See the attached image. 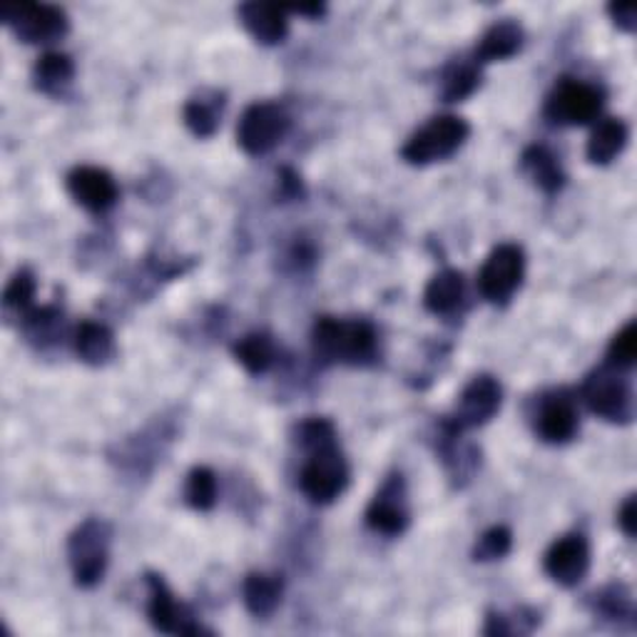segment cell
<instances>
[{"label": "cell", "instance_id": "obj_30", "mask_svg": "<svg viewBox=\"0 0 637 637\" xmlns=\"http://www.w3.org/2000/svg\"><path fill=\"white\" fill-rule=\"evenodd\" d=\"M510 545H514V535H510V531L506 526L491 528V531L483 533L479 538V543H475L473 561L488 563V561L506 558V555L510 553Z\"/></svg>", "mask_w": 637, "mask_h": 637}, {"label": "cell", "instance_id": "obj_2", "mask_svg": "<svg viewBox=\"0 0 637 637\" xmlns=\"http://www.w3.org/2000/svg\"><path fill=\"white\" fill-rule=\"evenodd\" d=\"M113 528L101 518H87L68 541V558L80 588H93L103 580L110 561Z\"/></svg>", "mask_w": 637, "mask_h": 637}, {"label": "cell", "instance_id": "obj_12", "mask_svg": "<svg viewBox=\"0 0 637 637\" xmlns=\"http://www.w3.org/2000/svg\"><path fill=\"white\" fill-rule=\"evenodd\" d=\"M150 588V605L148 615L150 623L155 625V630L167 635H202L204 630L194 623V617L185 605H179L175 595L169 593L165 580L160 576H148Z\"/></svg>", "mask_w": 637, "mask_h": 637}, {"label": "cell", "instance_id": "obj_11", "mask_svg": "<svg viewBox=\"0 0 637 637\" xmlns=\"http://www.w3.org/2000/svg\"><path fill=\"white\" fill-rule=\"evenodd\" d=\"M409 493L401 473H393L376 493L369 510H366V523L371 531L381 535H401L409 528Z\"/></svg>", "mask_w": 637, "mask_h": 637}, {"label": "cell", "instance_id": "obj_34", "mask_svg": "<svg viewBox=\"0 0 637 637\" xmlns=\"http://www.w3.org/2000/svg\"><path fill=\"white\" fill-rule=\"evenodd\" d=\"M617 523H621L623 533L627 538H635V528H637V504H635V496H630L623 504L621 514H617Z\"/></svg>", "mask_w": 637, "mask_h": 637}, {"label": "cell", "instance_id": "obj_3", "mask_svg": "<svg viewBox=\"0 0 637 637\" xmlns=\"http://www.w3.org/2000/svg\"><path fill=\"white\" fill-rule=\"evenodd\" d=\"M469 122L456 118V115H444V118H434L426 128H421L414 138H411L401 150V157L409 165H430L441 163V160L451 157L459 152L465 140H469Z\"/></svg>", "mask_w": 637, "mask_h": 637}, {"label": "cell", "instance_id": "obj_24", "mask_svg": "<svg viewBox=\"0 0 637 637\" xmlns=\"http://www.w3.org/2000/svg\"><path fill=\"white\" fill-rule=\"evenodd\" d=\"M627 145V125L623 120H603L588 140V160L593 165H610Z\"/></svg>", "mask_w": 637, "mask_h": 637}, {"label": "cell", "instance_id": "obj_21", "mask_svg": "<svg viewBox=\"0 0 637 637\" xmlns=\"http://www.w3.org/2000/svg\"><path fill=\"white\" fill-rule=\"evenodd\" d=\"M224 95L217 90H204L185 105V125L197 138H212L220 128Z\"/></svg>", "mask_w": 637, "mask_h": 637}, {"label": "cell", "instance_id": "obj_25", "mask_svg": "<svg viewBox=\"0 0 637 637\" xmlns=\"http://www.w3.org/2000/svg\"><path fill=\"white\" fill-rule=\"evenodd\" d=\"M481 85V68L479 62L456 60L444 70L441 78V95L446 103H461L473 95Z\"/></svg>", "mask_w": 637, "mask_h": 637}, {"label": "cell", "instance_id": "obj_20", "mask_svg": "<svg viewBox=\"0 0 637 637\" xmlns=\"http://www.w3.org/2000/svg\"><path fill=\"white\" fill-rule=\"evenodd\" d=\"M520 169H523V175L545 194H555L563 190L565 175L558 165V160H555L551 152L541 145L528 148L523 155H520Z\"/></svg>", "mask_w": 637, "mask_h": 637}, {"label": "cell", "instance_id": "obj_36", "mask_svg": "<svg viewBox=\"0 0 637 637\" xmlns=\"http://www.w3.org/2000/svg\"><path fill=\"white\" fill-rule=\"evenodd\" d=\"M294 13H299V15H311V17H319V15H325L327 8L325 5H297V8H292Z\"/></svg>", "mask_w": 637, "mask_h": 637}, {"label": "cell", "instance_id": "obj_18", "mask_svg": "<svg viewBox=\"0 0 637 637\" xmlns=\"http://www.w3.org/2000/svg\"><path fill=\"white\" fill-rule=\"evenodd\" d=\"M523 45V28L516 21H498L483 33L475 48V62H493L514 58Z\"/></svg>", "mask_w": 637, "mask_h": 637}, {"label": "cell", "instance_id": "obj_1", "mask_svg": "<svg viewBox=\"0 0 637 637\" xmlns=\"http://www.w3.org/2000/svg\"><path fill=\"white\" fill-rule=\"evenodd\" d=\"M311 344L325 364H369L376 356V331L364 319L321 317L314 325Z\"/></svg>", "mask_w": 637, "mask_h": 637}, {"label": "cell", "instance_id": "obj_29", "mask_svg": "<svg viewBox=\"0 0 637 637\" xmlns=\"http://www.w3.org/2000/svg\"><path fill=\"white\" fill-rule=\"evenodd\" d=\"M33 297H35V276L31 269H21V272H15L13 280L5 286L3 307L8 311L28 314Z\"/></svg>", "mask_w": 637, "mask_h": 637}, {"label": "cell", "instance_id": "obj_15", "mask_svg": "<svg viewBox=\"0 0 637 637\" xmlns=\"http://www.w3.org/2000/svg\"><path fill=\"white\" fill-rule=\"evenodd\" d=\"M535 430L548 444H568L578 434L576 403L565 393H553L541 401L535 418Z\"/></svg>", "mask_w": 637, "mask_h": 637}, {"label": "cell", "instance_id": "obj_6", "mask_svg": "<svg viewBox=\"0 0 637 637\" xmlns=\"http://www.w3.org/2000/svg\"><path fill=\"white\" fill-rule=\"evenodd\" d=\"M605 95L598 85L582 83V80H563L545 103V115L548 120L568 128H580V125L593 122L600 110H603Z\"/></svg>", "mask_w": 637, "mask_h": 637}, {"label": "cell", "instance_id": "obj_31", "mask_svg": "<svg viewBox=\"0 0 637 637\" xmlns=\"http://www.w3.org/2000/svg\"><path fill=\"white\" fill-rule=\"evenodd\" d=\"M297 444L304 453L337 444V430L327 418H307L297 426Z\"/></svg>", "mask_w": 637, "mask_h": 637}, {"label": "cell", "instance_id": "obj_27", "mask_svg": "<svg viewBox=\"0 0 637 637\" xmlns=\"http://www.w3.org/2000/svg\"><path fill=\"white\" fill-rule=\"evenodd\" d=\"M185 498L194 510H210L217 504V475L210 469H192V473L187 475V488Z\"/></svg>", "mask_w": 637, "mask_h": 637}, {"label": "cell", "instance_id": "obj_33", "mask_svg": "<svg viewBox=\"0 0 637 637\" xmlns=\"http://www.w3.org/2000/svg\"><path fill=\"white\" fill-rule=\"evenodd\" d=\"M607 13L615 21L617 28H623L625 33H633L635 31L637 11H635L633 3H613V5H607Z\"/></svg>", "mask_w": 637, "mask_h": 637}, {"label": "cell", "instance_id": "obj_10", "mask_svg": "<svg viewBox=\"0 0 637 637\" xmlns=\"http://www.w3.org/2000/svg\"><path fill=\"white\" fill-rule=\"evenodd\" d=\"M500 401H504V389H500V384L493 379V376L481 374L471 379L469 386L461 391L453 416H448L446 421L459 430L483 426L498 414Z\"/></svg>", "mask_w": 637, "mask_h": 637}, {"label": "cell", "instance_id": "obj_4", "mask_svg": "<svg viewBox=\"0 0 637 637\" xmlns=\"http://www.w3.org/2000/svg\"><path fill=\"white\" fill-rule=\"evenodd\" d=\"M309 461L304 463L299 486L311 504H331L344 493L349 483V465L344 456L337 448V444L317 448V451L307 453Z\"/></svg>", "mask_w": 637, "mask_h": 637}, {"label": "cell", "instance_id": "obj_7", "mask_svg": "<svg viewBox=\"0 0 637 637\" xmlns=\"http://www.w3.org/2000/svg\"><path fill=\"white\" fill-rule=\"evenodd\" d=\"M617 371L621 369L605 364L603 369L590 374L588 381L582 384V399L600 418L627 424V421H633V391Z\"/></svg>", "mask_w": 637, "mask_h": 637}, {"label": "cell", "instance_id": "obj_19", "mask_svg": "<svg viewBox=\"0 0 637 637\" xmlns=\"http://www.w3.org/2000/svg\"><path fill=\"white\" fill-rule=\"evenodd\" d=\"M463 294H465L463 274L456 272V269H444V272H438L434 280L428 282L424 292V304L430 314L448 317V314H453L461 307Z\"/></svg>", "mask_w": 637, "mask_h": 637}, {"label": "cell", "instance_id": "obj_23", "mask_svg": "<svg viewBox=\"0 0 637 637\" xmlns=\"http://www.w3.org/2000/svg\"><path fill=\"white\" fill-rule=\"evenodd\" d=\"M75 352L90 366H103L115 356V337L105 325L83 321L75 331Z\"/></svg>", "mask_w": 637, "mask_h": 637}, {"label": "cell", "instance_id": "obj_5", "mask_svg": "<svg viewBox=\"0 0 637 637\" xmlns=\"http://www.w3.org/2000/svg\"><path fill=\"white\" fill-rule=\"evenodd\" d=\"M290 132V118L280 105L255 103L249 105L237 125L239 148L252 157L272 152Z\"/></svg>", "mask_w": 637, "mask_h": 637}, {"label": "cell", "instance_id": "obj_9", "mask_svg": "<svg viewBox=\"0 0 637 637\" xmlns=\"http://www.w3.org/2000/svg\"><path fill=\"white\" fill-rule=\"evenodd\" d=\"M3 23L23 43H56L66 38L70 31V21L66 11L56 5L43 3H23V5H8L3 8Z\"/></svg>", "mask_w": 637, "mask_h": 637}, {"label": "cell", "instance_id": "obj_26", "mask_svg": "<svg viewBox=\"0 0 637 637\" xmlns=\"http://www.w3.org/2000/svg\"><path fill=\"white\" fill-rule=\"evenodd\" d=\"M235 358L252 376L267 374L276 358L274 341L267 334H247L235 344Z\"/></svg>", "mask_w": 637, "mask_h": 637}, {"label": "cell", "instance_id": "obj_13", "mask_svg": "<svg viewBox=\"0 0 637 637\" xmlns=\"http://www.w3.org/2000/svg\"><path fill=\"white\" fill-rule=\"evenodd\" d=\"M545 573L563 588H576L590 568V545L582 535L573 533L551 545L545 553Z\"/></svg>", "mask_w": 637, "mask_h": 637}, {"label": "cell", "instance_id": "obj_8", "mask_svg": "<svg viewBox=\"0 0 637 637\" xmlns=\"http://www.w3.org/2000/svg\"><path fill=\"white\" fill-rule=\"evenodd\" d=\"M523 272L526 257L518 245H500L493 249L479 274V290L483 299L504 307L518 292L520 282H523Z\"/></svg>", "mask_w": 637, "mask_h": 637}, {"label": "cell", "instance_id": "obj_17", "mask_svg": "<svg viewBox=\"0 0 637 637\" xmlns=\"http://www.w3.org/2000/svg\"><path fill=\"white\" fill-rule=\"evenodd\" d=\"M75 78V62L66 52H45L33 68V83L45 95L60 97L68 93Z\"/></svg>", "mask_w": 637, "mask_h": 637}, {"label": "cell", "instance_id": "obj_14", "mask_svg": "<svg viewBox=\"0 0 637 637\" xmlns=\"http://www.w3.org/2000/svg\"><path fill=\"white\" fill-rule=\"evenodd\" d=\"M68 192L80 208L90 212H105L118 202V185L101 167H75L68 175Z\"/></svg>", "mask_w": 637, "mask_h": 637}, {"label": "cell", "instance_id": "obj_22", "mask_svg": "<svg viewBox=\"0 0 637 637\" xmlns=\"http://www.w3.org/2000/svg\"><path fill=\"white\" fill-rule=\"evenodd\" d=\"M245 605L255 617H269L282 603L284 580L282 576H267V573H252L245 580Z\"/></svg>", "mask_w": 637, "mask_h": 637}, {"label": "cell", "instance_id": "obj_32", "mask_svg": "<svg viewBox=\"0 0 637 637\" xmlns=\"http://www.w3.org/2000/svg\"><path fill=\"white\" fill-rule=\"evenodd\" d=\"M598 605L610 617L633 615V598L623 586H610L598 595Z\"/></svg>", "mask_w": 637, "mask_h": 637}, {"label": "cell", "instance_id": "obj_35", "mask_svg": "<svg viewBox=\"0 0 637 637\" xmlns=\"http://www.w3.org/2000/svg\"><path fill=\"white\" fill-rule=\"evenodd\" d=\"M282 187H284V197H297L302 194V182L299 177L290 173V169H284L282 173Z\"/></svg>", "mask_w": 637, "mask_h": 637}, {"label": "cell", "instance_id": "obj_16", "mask_svg": "<svg viewBox=\"0 0 637 637\" xmlns=\"http://www.w3.org/2000/svg\"><path fill=\"white\" fill-rule=\"evenodd\" d=\"M239 21L249 35L262 45H280L290 33L286 11L269 3H245L239 5Z\"/></svg>", "mask_w": 637, "mask_h": 637}, {"label": "cell", "instance_id": "obj_28", "mask_svg": "<svg viewBox=\"0 0 637 637\" xmlns=\"http://www.w3.org/2000/svg\"><path fill=\"white\" fill-rule=\"evenodd\" d=\"M637 358V327L635 321H627L623 331H617L615 339L610 341L607 364L621 371H630Z\"/></svg>", "mask_w": 637, "mask_h": 637}]
</instances>
